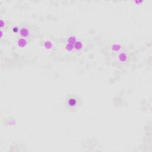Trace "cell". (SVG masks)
Returning a JSON list of instances; mask_svg holds the SVG:
<instances>
[{"label":"cell","mask_w":152,"mask_h":152,"mask_svg":"<svg viewBox=\"0 0 152 152\" xmlns=\"http://www.w3.org/2000/svg\"><path fill=\"white\" fill-rule=\"evenodd\" d=\"M65 105L69 109H75L80 105V99L75 95H69L66 99Z\"/></svg>","instance_id":"obj_1"}]
</instances>
